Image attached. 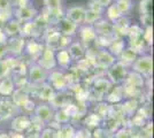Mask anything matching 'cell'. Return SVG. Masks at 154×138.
Wrapping results in <instances>:
<instances>
[{
  "label": "cell",
  "mask_w": 154,
  "mask_h": 138,
  "mask_svg": "<svg viewBox=\"0 0 154 138\" xmlns=\"http://www.w3.org/2000/svg\"><path fill=\"white\" fill-rule=\"evenodd\" d=\"M131 67L135 72L148 77L153 72V59L151 55H138V58L135 60Z\"/></svg>",
  "instance_id": "1"
},
{
  "label": "cell",
  "mask_w": 154,
  "mask_h": 138,
  "mask_svg": "<svg viewBox=\"0 0 154 138\" xmlns=\"http://www.w3.org/2000/svg\"><path fill=\"white\" fill-rule=\"evenodd\" d=\"M128 75V69L127 67L122 65L121 62L116 61L114 65L109 67L107 69V77L112 84H120L125 81Z\"/></svg>",
  "instance_id": "2"
},
{
  "label": "cell",
  "mask_w": 154,
  "mask_h": 138,
  "mask_svg": "<svg viewBox=\"0 0 154 138\" xmlns=\"http://www.w3.org/2000/svg\"><path fill=\"white\" fill-rule=\"evenodd\" d=\"M37 65L40 66L45 70H51L57 67V62H55V53L54 50H52L51 47L44 46L43 52L40 53L38 57V62Z\"/></svg>",
  "instance_id": "3"
},
{
  "label": "cell",
  "mask_w": 154,
  "mask_h": 138,
  "mask_svg": "<svg viewBox=\"0 0 154 138\" xmlns=\"http://www.w3.org/2000/svg\"><path fill=\"white\" fill-rule=\"evenodd\" d=\"M116 62V58L109 53L106 50H101V51H98L97 55L93 61V66L99 68V69H108L112 65H114Z\"/></svg>",
  "instance_id": "4"
},
{
  "label": "cell",
  "mask_w": 154,
  "mask_h": 138,
  "mask_svg": "<svg viewBox=\"0 0 154 138\" xmlns=\"http://www.w3.org/2000/svg\"><path fill=\"white\" fill-rule=\"evenodd\" d=\"M14 15H15L14 19L20 21L21 23H26V22L33 21V19L37 16V11L32 6H30L29 4H26L24 6L16 7Z\"/></svg>",
  "instance_id": "5"
},
{
  "label": "cell",
  "mask_w": 154,
  "mask_h": 138,
  "mask_svg": "<svg viewBox=\"0 0 154 138\" xmlns=\"http://www.w3.org/2000/svg\"><path fill=\"white\" fill-rule=\"evenodd\" d=\"M6 47L8 53L12 54V57H19L22 54L24 47H26V39L21 36L8 38L6 41Z\"/></svg>",
  "instance_id": "6"
},
{
  "label": "cell",
  "mask_w": 154,
  "mask_h": 138,
  "mask_svg": "<svg viewBox=\"0 0 154 138\" xmlns=\"http://www.w3.org/2000/svg\"><path fill=\"white\" fill-rule=\"evenodd\" d=\"M28 76H29L30 82H32L33 84H43L47 81L48 74H47V70L43 69L37 63H35L29 67Z\"/></svg>",
  "instance_id": "7"
},
{
  "label": "cell",
  "mask_w": 154,
  "mask_h": 138,
  "mask_svg": "<svg viewBox=\"0 0 154 138\" xmlns=\"http://www.w3.org/2000/svg\"><path fill=\"white\" fill-rule=\"evenodd\" d=\"M78 26L74 22L68 20L67 17H61L57 23V30H58L61 36H67V37H72L76 35Z\"/></svg>",
  "instance_id": "8"
},
{
  "label": "cell",
  "mask_w": 154,
  "mask_h": 138,
  "mask_svg": "<svg viewBox=\"0 0 154 138\" xmlns=\"http://www.w3.org/2000/svg\"><path fill=\"white\" fill-rule=\"evenodd\" d=\"M84 15H85V8L83 6H71L66 11L64 17H67L68 20H70L71 22L78 26L84 22Z\"/></svg>",
  "instance_id": "9"
},
{
  "label": "cell",
  "mask_w": 154,
  "mask_h": 138,
  "mask_svg": "<svg viewBox=\"0 0 154 138\" xmlns=\"http://www.w3.org/2000/svg\"><path fill=\"white\" fill-rule=\"evenodd\" d=\"M48 79V84L57 90H63L66 86L68 85V82L66 78V75H63L60 72H52L51 75L47 77Z\"/></svg>",
  "instance_id": "10"
},
{
  "label": "cell",
  "mask_w": 154,
  "mask_h": 138,
  "mask_svg": "<svg viewBox=\"0 0 154 138\" xmlns=\"http://www.w3.org/2000/svg\"><path fill=\"white\" fill-rule=\"evenodd\" d=\"M130 21H129L128 17L125 16H121L119 20H116L114 23H113V29H114V35L116 37H121L123 38L124 36H127V32H128V29L130 26Z\"/></svg>",
  "instance_id": "11"
},
{
  "label": "cell",
  "mask_w": 154,
  "mask_h": 138,
  "mask_svg": "<svg viewBox=\"0 0 154 138\" xmlns=\"http://www.w3.org/2000/svg\"><path fill=\"white\" fill-rule=\"evenodd\" d=\"M31 124V118L26 115H19L15 116L12 122V129L14 132H23L29 129Z\"/></svg>",
  "instance_id": "12"
},
{
  "label": "cell",
  "mask_w": 154,
  "mask_h": 138,
  "mask_svg": "<svg viewBox=\"0 0 154 138\" xmlns=\"http://www.w3.org/2000/svg\"><path fill=\"white\" fill-rule=\"evenodd\" d=\"M35 118H38L42 123L48 122L53 118V111L48 105H39L35 108Z\"/></svg>",
  "instance_id": "13"
},
{
  "label": "cell",
  "mask_w": 154,
  "mask_h": 138,
  "mask_svg": "<svg viewBox=\"0 0 154 138\" xmlns=\"http://www.w3.org/2000/svg\"><path fill=\"white\" fill-rule=\"evenodd\" d=\"M21 24H22V23H21L20 21L12 17L11 20H8L7 22H5V26H4L2 29H4V31H5L7 37H8V38H12V37L20 36Z\"/></svg>",
  "instance_id": "14"
},
{
  "label": "cell",
  "mask_w": 154,
  "mask_h": 138,
  "mask_svg": "<svg viewBox=\"0 0 154 138\" xmlns=\"http://www.w3.org/2000/svg\"><path fill=\"white\" fill-rule=\"evenodd\" d=\"M93 28L96 30L97 36H112V35H114L113 23H110L109 21L101 19L93 24Z\"/></svg>",
  "instance_id": "15"
},
{
  "label": "cell",
  "mask_w": 154,
  "mask_h": 138,
  "mask_svg": "<svg viewBox=\"0 0 154 138\" xmlns=\"http://www.w3.org/2000/svg\"><path fill=\"white\" fill-rule=\"evenodd\" d=\"M12 97H13L12 103L16 107H21L29 99V90H28L26 86H20L16 90H14Z\"/></svg>",
  "instance_id": "16"
},
{
  "label": "cell",
  "mask_w": 154,
  "mask_h": 138,
  "mask_svg": "<svg viewBox=\"0 0 154 138\" xmlns=\"http://www.w3.org/2000/svg\"><path fill=\"white\" fill-rule=\"evenodd\" d=\"M79 37L82 44H91L97 38V32L93 26H83L79 29Z\"/></svg>",
  "instance_id": "17"
},
{
  "label": "cell",
  "mask_w": 154,
  "mask_h": 138,
  "mask_svg": "<svg viewBox=\"0 0 154 138\" xmlns=\"http://www.w3.org/2000/svg\"><path fill=\"white\" fill-rule=\"evenodd\" d=\"M67 51L70 55L71 60H81L84 58L85 55V47L81 41H75V43H71L69 47L67 48Z\"/></svg>",
  "instance_id": "18"
},
{
  "label": "cell",
  "mask_w": 154,
  "mask_h": 138,
  "mask_svg": "<svg viewBox=\"0 0 154 138\" xmlns=\"http://www.w3.org/2000/svg\"><path fill=\"white\" fill-rule=\"evenodd\" d=\"M15 90V84L12 77H9V75L0 79V96L4 97H9L13 94Z\"/></svg>",
  "instance_id": "19"
},
{
  "label": "cell",
  "mask_w": 154,
  "mask_h": 138,
  "mask_svg": "<svg viewBox=\"0 0 154 138\" xmlns=\"http://www.w3.org/2000/svg\"><path fill=\"white\" fill-rule=\"evenodd\" d=\"M117 58H119V62H121L125 67H128L135 62V60L138 58V54L135 51H132L130 47H127L123 50Z\"/></svg>",
  "instance_id": "20"
},
{
  "label": "cell",
  "mask_w": 154,
  "mask_h": 138,
  "mask_svg": "<svg viewBox=\"0 0 154 138\" xmlns=\"http://www.w3.org/2000/svg\"><path fill=\"white\" fill-rule=\"evenodd\" d=\"M15 108H16V106L14 105L12 101L0 100V121L7 120L11 116H13L15 113Z\"/></svg>",
  "instance_id": "21"
},
{
  "label": "cell",
  "mask_w": 154,
  "mask_h": 138,
  "mask_svg": "<svg viewBox=\"0 0 154 138\" xmlns=\"http://www.w3.org/2000/svg\"><path fill=\"white\" fill-rule=\"evenodd\" d=\"M60 32L57 29H51L48 30V32L45 33V46L51 47L52 50H58V43L60 39Z\"/></svg>",
  "instance_id": "22"
},
{
  "label": "cell",
  "mask_w": 154,
  "mask_h": 138,
  "mask_svg": "<svg viewBox=\"0 0 154 138\" xmlns=\"http://www.w3.org/2000/svg\"><path fill=\"white\" fill-rule=\"evenodd\" d=\"M55 62L57 66L61 68H68L71 63V58L67 50H58V52L55 53Z\"/></svg>",
  "instance_id": "23"
},
{
  "label": "cell",
  "mask_w": 154,
  "mask_h": 138,
  "mask_svg": "<svg viewBox=\"0 0 154 138\" xmlns=\"http://www.w3.org/2000/svg\"><path fill=\"white\" fill-rule=\"evenodd\" d=\"M124 48L125 47H124V40H123V38H121V37H115L113 39V41L109 44L108 52L112 53L116 58V57H119L121 54V52H122Z\"/></svg>",
  "instance_id": "24"
},
{
  "label": "cell",
  "mask_w": 154,
  "mask_h": 138,
  "mask_svg": "<svg viewBox=\"0 0 154 138\" xmlns=\"http://www.w3.org/2000/svg\"><path fill=\"white\" fill-rule=\"evenodd\" d=\"M37 96H38L39 99H42V100H50L51 101V99L53 98V96H54V91H53V87H52L50 84H46V83H43V84H40V87H38V93H37Z\"/></svg>",
  "instance_id": "25"
},
{
  "label": "cell",
  "mask_w": 154,
  "mask_h": 138,
  "mask_svg": "<svg viewBox=\"0 0 154 138\" xmlns=\"http://www.w3.org/2000/svg\"><path fill=\"white\" fill-rule=\"evenodd\" d=\"M44 46L43 44H40L38 41H35V40H31V41H28L26 44V51L31 57H39L40 55V53L43 52V50H44Z\"/></svg>",
  "instance_id": "26"
},
{
  "label": "cell",
  "mask_w": 154,
  "mask_h": 138,
  "mask_svg": "<svg viewBox=\"0 0 154 138\" xmlns=\"http://www.w3.org/2000/svg\"><path fill=\"white\" fill-rule=\"evenodd\" d=\"M7 0H0V21L7 22L12 19V8Z\"/></svg>",
  "instance_id": "27"
},
{
  "label": "cell",
  "mask_w": 154,
  "mask_h": 138,
  "mask_svg": "<svg viewBox=\"0 0 154 138\" xmlns=\"http://www.w3.org/2000/svg\"><path fill=\"white\" fill-rule=\"evenodd\" d=\"M129 47L135 51L138 55H143V52L146 47V43L144 41L143 37H138V38H134V39H129Z\"/></svg>",
  "instance_id": "28"
},
{
  "label": "cell",
  "mask_w": 154,
  "mask_h": 138,
  "mask_svg": "<svg viewBox=\"0 0 154 138\" xmlns=\"http://www.w3.org/2000/svg\"><path fill=\"white\" fill-rule=\"evenodd\" d=\"M103 19V14L94 12V11H90V9H85V15H84V22L85 26H93L99 20Z\"/></svg>",
  "instance_id": "29"
},
{
  "label": "cell",
  "mask_w": 154,
  "mask_h": 138,
  "mask_svg": "<svg viewBox=\"0 0 154 138\" xmlns=\"http://www.w3.org/2000/svg\"><path fill=\"white\" fill-rule=\"evenodd\" d=\"M128 85L130 86H134V87H139L144 84V81H143V76L139 75V74H137V72H128V75H127V78L124 81Z\"/></svg>",
  "instance_id": "30"
},
{
  "label": "cell",
  "mask_w": 154,
  "mask_h": 138,
  "mask_svg": "<svg viewBox=\"0 0 154 138\" xmlns=\"http://www.w3.org/2000/svg\"><path fill=\"white\" fill-rule=\"evenodd\" d=\"M20 36L21 37H31V36H36V29H35V24L33 22H26L21 24V31H20Z\"/></svg>",
  "instance_id": "31"
},
{
  "label": "cell",
  "mask_w": 154,
  "mask_h": 138,
  "mask_svg": "<svg viewBox=\"0 0 154 138\" xmlns=\"http://www.w3.org/2000/svg\"><path fill=\"white\" fill-rule=\"evenodd\" d=\"M75 130L74 128L69 124H66V125H60V128L58 129L57 131V138H74L75 136Z\"/></svg>",
  "instance_id": "32"
},
{
  "label": "cell",
  "mask_w": 154,
  "mask_h": 138,
  "mask_svg": "<svg viewBox=\"0 0 154 138\" xmlns=\"http://www.w3.org/2000/svg\"><path fill=\"white\" fill-rule=\"evenodd\" d=\"M106 13H107V19L110 23H114L116 20H119L122 16V14L120 13V11L117 9V7L114 2L106 8Z\"/></svg>",
  "instance_id": "33"
},
{
  "label": "cell",
  "mask_w": 154,
  "mask_h": 138,
  "mask_svg": "<svg viewBox=\"0 0 154 138\" xmlns=\"http://www.w3.org/2000/svg\"><path fill=\"white\" fill-rule=\"evenodd\" d=\"M114 4L116 5L117 9L120 11V13L122 14V16L127 15L132 9V1L131 0H115Z\"/></svg>",
  "instance_id": "34"
},
{
  "label": "cell",
  "mask_w": 154,
  "mask_h": 138,
  "mask_svg": "<svg viewBox=\"0 0 154 138\" xmlns=\"http://www.w3.org/2000/svg\"><path fill=\"white\" fill-rule=\"evenodd\" d=\"M112 83L107 78H99L94 82V90L99 93H106L110 90Z\"/></svg>",
  "instance_id": "35"
},
{
  "label": "cell",
  "mask_w": 154,
  "mask_h": 138,
  "mask_svg": "<svg viewBox=\"0 0 154 138\" xmlns=\"http://www.w3.org/2000/svg\"><path fill=\"white\" fill-rule=\"evenodd\" d=\"M143 31H144V28L138 24H130L128 29V32L127 36L129 37V39H134V38H138L143 36Z\"/></svg>",
  "instance_id": "36"
},
{
  "label": "cell",
  "mask_w": 154,
  "mask_h": 138,
  "mask_svg": "<svg viewBox=\"0 0 154 138\" xmlns=\"http://www.w3.org/2000/svg\"><path fill=\"white\" fill-rule=\"evenodd\" d=\"M153 0H141L139 4L140 15H152L153 12Z\"/></svg>",
  "instance_id": "37"
},
{
  "label": "cell",
  "mask_w": 154,
  "mask_h": 138,
  "mask_svg": "<svg viewBox=\"0 0 154 138\" xmlns=\"http://www.w3.org/2000/svg\"><path fill=\"white\" fill-rule=\"evenodd\" d=\"M143 39L146 43V45H152L153 44V28L148 26V28H144L143 31Z\"/></svg>",
  "instance_id": "38"
},
{
  "label": "cell",
  "mask_w": 154,
  "mask_h": 138,
  "mask_svg": "<svg viewBox=\"0 0 154 138\" xmlns=\"http://www.w3.org/2000/svg\"><path fill=\"white\" fill-rule=\"evenodd\" d=\"M70 44H71V37L60 36V39H59V43H58V50H67Z\"/></svg>",
  "instance_id": "39"
},
{
  "label": "cell",
  "mask_w": 154,
  "mask_h": 138,
  "mask_svg": "<svg viewBox=\"0 0 154 138\" xmlns=\"http://www.w3.org/2000/svg\"><path fill=\"white\" fill-rule=\"evenodd\" d=\"M88 9L94 11V12H98V13L103 14V11L105 8L101 7V5L98 2V0H90V1L88 2Z\"/></svg>",
  "instance_id": "40"
},
{
  "label": "cell",
  "mask_w": 154,
  "mask_h": 138,
  "mask_svg": "<svg viewBox=\"0 0 154 138\" xmlns=\"http://www.w3.org/2000/svg\"><path fill=\"white\" fill-rule=\"evenodd\" d=\"M39 138H57V131L51 129V128L44 129L39 133Z\"/></svg>",
  "instance_id": "41"
},
{
  "label": "cell",
  "mask_w": 154,
  "mask_h": 138,
  "mask_svg": "<svg viewBox=\"0 0 154 138\" xmlns=\"http://www.w3.org/2000/svg\"><path fill=\"white\" fill-rule=\"evenodd\" d=\"M99 122H100V118L98 116V114H91L90 116L86 118V121L85 123L89 125H93V127H98L99 125Z\"/></svg>",
  "instance_id": "42"
},
{
  "label": "cell",
  "mask_w": 154,
  "mask_h": 138,
  "mask_svg": "<svg viewBox=\"0 0 154 138\" xmlns=\"http://www.w3.org/2000/svg\"><path fill=\"white\" fill-rule=\"evenodd\" d=\"M57 120H58V122H60V123H64V122H67L68 120H69V114L66 112V109H61V111H59L58 113H57Z\"/></svg>",
  "instance_id": "43"
},
{
  "label": "cell",
  "mask_w": 154,
  "mask_h": 138,
  "mask_svg": "<svg viewBox=\"0 0 154 138\" xmlns=\"http://www.w3.org/2000/svg\"><path fill=\"white\" fill-rule=\"evenodd\" d=\"M140 22L141 26H144V28L152 26V24H153V17H152V15H140Z\"/></svg>",
  "instance_id": "44"
},
{
  "label": "cell",
  "mask_w": 154,
  "mask_h": 138,
  "mask_svg": "<svg viewBox=\"0 0 154 138\" xmlns=\"http://www.w3.org/2000/svg\"><path fill=\"white\" fill-rule=\"evenodd\" d=\"M9 69L7 67L5 60H0V79H2L4 77H6L9 75Z\"/></svg>",
  "instance_id": "45"
},
{
  "label": "cell",
  "mask_w": 154,
  "mask_h": 138,
  "mask_svg": "<svg viewBox=\"0 0 154 138\" xmlns=\"http://www.w3.org/2000/svg\"><path fill=\"white\" fill-rule=\"evenodd\" d=\"M8 54L6 44H0V60H4V58Z\"/></svg>",
  "instance_id": "46"
},
{
  "label": "cell",
  "mask_w": 154,
  "mask_h": 138,
  "mask_svg": "<svg viewBox=\"0 0 154 138\" xmlns=\"http://www.w3.org/2000/svg\"><path fill=\"white\" fill-rule=\"evenodd\" d=\"M7 39H8V37L6 36L2 26H0V44H6Z\"/></svg>",
  "instance_id": "47"
},
{
  "label": "cell",
  "mask_w": 154,
  "mask_h": 138,
  "mask_svg": "<svg viewBox=\"0 0 154 138\" xmlns=\"http://www.w3.org/2000/svg\"><path fill=\"white\" fill-rule=\"evenodd\" d=\"M116 138H130V133H129L127 130H120V131L117 132V135H116Z\"/></svg>",
  "instance_id": "48"
},
{
  "label": "cell",
  "mask_w": 154,
  "mask_h": 138,
  "mask_svg": "<svg viewBox=\"0 0 154 138\" xmlns=\"http://www.w3.org/2000/svg\"><path fill=\"white\" fill-rule=\"evenodd\" d=\"M98 2L101 5L103 8H107L109 5H112L114 2V0H98Z\"/></svg>",
  "instance_id": "49"
},
{
  "label": "cell",
  "mask_w": 154,
  "mask_h": 138,
  "mask_svg": "<svg viewBox=\"0 0 154 138\" xmlns=\"http://www.w3.org/2000/svg\"><path fill=\"white\" fill-rule=\"evenodd\" d=\"M11 138H26V137H24V135L22 132H13L11 135Z\"/></svg>",
  "instance_id": "50"
},
{
  "label": "cell",
  "mask_w": 154,
  "mask_h": 138,
  "mask_svg": "<svg viewBox=\"0 0 154 138\" xmlns=\"http://www.w3.org/2000/svg\"><path fill=\"white\" fill-rule=\"evenodd\" d=\"M0 138H11V135L7 132H2V133H0Z\"/></svg>",
  "instance_id": "51"
},
{
  "label": "cell",
  "mask_w": 154,
  "mask_h": 138,
  "mask_svg": "<svg viewBox=\"0 0 154 138\" xmlns=\"http://www.w3.org/2000/svg\"><path fill=\"white\" fill-rule=\"evenodd\" d=\"M26 138H39V133H30Z\"/></svg>",
  "instance_id": "52"
}]
</instances>
